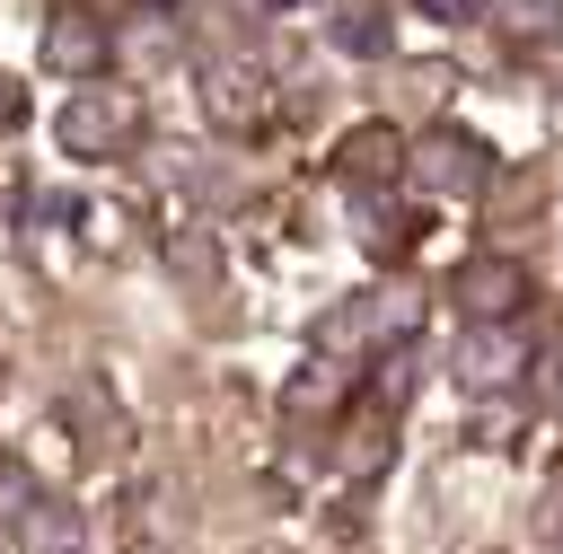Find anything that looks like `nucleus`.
<instances>
[{
	"mask_svg": "<svg viewBox=\"0 0 563 554\" xmlns=\"http://www.w3.org/2000/svg\"><path fill=\"white\" fill-rule=\"evenodd\" d=\"M273 9H299V0H273Z\"/></svg>",
	"mask_w": 563,
	"mask_h": 554,
	"instance_id": "nucleus-10",
	"label": "nucleus"
},
{
	"mask_svg": "<svg viewBox=\"0 0 563 554\" xmlns=\"http://www.w3.org/2000/svg\"><path fill=\"white\" fill-rule=\"evenodd\" d=\"M106 132H114V114H106V106H97V97H79V106H70V114H62V141H70V149H97V141H106Z\"/></svg>",
	"mask_w": 563,
	"mask_h": 554,
	"instance_id": "nucleus-5",
	"label": "nucleus"
},
{
	"mask_svg": "<svg viewBox=\"0 0 563 554\" xmlns=\"http://www.w3.org/2000/svg\"><path fill=\"white\" fill-rule=\"evenodd\" d=\"M457 299H466V317H510V308L528 299V264H510V255H475V264L457 273Z\"/></svg>",
	"mask_w": 563,
	"mask_h": 554,
	"instance_id": "nucleus-3",
	"label": "nucleus"
},
{
	"mask_svg": "<svg viewBox=\"0 0 563 554\" xmlns=\"http://www.w3.org/2000/svg\"><path fill=\"white\" fill-rule=\"evenodd\" d=\"M422 193H475L484 185V141H466V132H431L422 149H413V167H405Z\"/></svg>",
	"mask_w": 563,
	"mask_h": 554,
	"instance_id": "nucleus-1",
	"label": "nucleus"
},
{
	"mask_svg": "<svg viewBox=\"0 0 563 554\" xmlns=\"http://www.w3.org/2000/svg\"><path fill=\"white\" fill-rule=\"evenodd\" d=\"M53 62H97V26H62L53 35Z\"/></svg>",
	"mask_w": 563,
	"mask_h": 554,
	"instance_id": "nucleus-6",
	"label": "nucleus"
},
{
	"mask_svg": "<svg viewBox=\"0 0 563 554\" xmlns=\"http://www.w3.org/2000/svg\"><path fill=\"white\" fill-rule=\"evenodd\" d=\"M18 106H26V97H18V79H0V132L18 123Z\"/></svg>",
	"mask_w": 563,
	"mask_h": 554,
	"instance_id": "nucleus-9",
	"label": "nucleus"
},
{
	"mask_svg": "<svg viewBox=\"0 0 563 554\" xmlns=\"http://www.w3.org/2000/svg\"><path fill=\"white\" fill-rule=\"evenodd\" d=\"M457 369H466V387H510V369H528L519 325L510 317H475V334L457 343Z\"/></svg>",
	"mask_w": 563,
	"mask_h": 554,
	"instance_id": "nucleus-2",
	"label": "nucleus"
},
{
	"mask_svg": "<svg viewBox=\"0 0 563 554\" xmlns=\"http://www.w3.org/2000/svg\"><path fill=\"white\" fill-rule=\"evenodd\" d=\"M343 44H352V53H378L387 26H378V18H343Z\"/></svg>",
	"mask_w": 563,
	"mask_h": 554,
	"instance_id": "nucleus-7",
	"label": "nucleus"
},
{
	"mask_svg": "<svg viewBox=\"0 0 563 554\" xmlns=\"http://www.w3.org/2000/svg\"><path fill=\"white\" fill-rule=\"evenodd\" d=\"M422 9H431V18H449V26H457V18H475V9H484V0H422Z\"/></svg>",
	"mask_w": 563,
	"mask_h": 554,
	"instance_id": "nucleus-8",
	"label": "nucleus"
},
{
	"mask_svg": "<svg viewBox=\"0 0 563 554\" xmlns=\"http://www.w3.org/2000/svg\"><path fill=\"white\" fill-rule=\"evenodd\" d=\"M18 545H26V554H70V545H79L70 501H35V492H26V510H18Z\"/></svg>",
	"mask_w": 563,
	"mask_h": 554,
	"instance_id": "nucleus-4",
	"label": "nucleus"
}]
</instances>
